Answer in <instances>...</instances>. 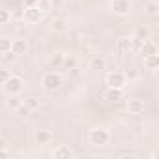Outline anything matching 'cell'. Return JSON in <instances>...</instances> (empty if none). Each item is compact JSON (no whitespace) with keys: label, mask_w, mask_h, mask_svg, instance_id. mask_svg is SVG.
Listing matches in <instances>:
<instances>
[{"label":"cell","mask_w":159,"mask_h":159,"mask_svg":"<svg viewBox=\"0 0 159 159\" xmlns=\"http://www.w3.org/2000/svg\"><path fill=\"white\" fill-rule=\"evenodd\" d=\"M62 62H64V54H62V52H52V54L49 56V66H51V69L62 67Z\"/></svg>","instance_id":"obj_20"},{"label":"cell","mask_w":159,"mask_h":159,"mask_svg":"<svg viewBox=\"0 0 159 159\" xmlns=\"http://www.w3.org/2000/svg\"><path fill=\"white\" fill-rule=\"evenodd\" d=\"M38 0H26V6H36Z\"/></svg>","instance_id":"obj_27"},{"label":"cell","mask_w":159,"mask_h":159,"mask_svg":"<svg viewBox=\"0 0 159 159\" xmlns=\"http://www.w3.org/2000/svg\"><path fill=\"white\" fill-rule=\"evenodd\" d=\"M69 28V23H67V19H64V17H56L52 23H51V30L52 32H66Z\"/></svg>","instance_id":"obj_16"},{"label":"cell","mask_w":159,"mask_h":159,"mask_svg":"<svg viewBox=\"0 0 159 159\" xmlns=\"http://www.w3.org/2000/svg\"><path fill=\"white\" fill-rule=\"evenodd\" d=\"M88 69L90 71H103L107 69V58L101 56V54H96L88 60Z\"/></svg>","instance_id":"obj_10"},{"label":"cell","mask_w":159,"mask_h":159,"mask_svg":"<svg viewBox=\"0 0 159 159\" xmlns=\"http://www.w3.org/2000/svg\"><path fill=\"white\" fill-rule=\"evenodd\" d=\"M125 73V79L131 83V81H137V79L140 77V73H139V69L137 67H131V69H127V71H124Z\"/></svg>","instance_id":"obj_24"},{"label":"cell","mask_w":159,"mask_h":159,"mask_svg":"<svg viewBox=\"0 0 159 159\" xmlns=\"http://www.w3.org/2000/svg\"><path fill=\"white\" fill-rule=\"evenodd\" d=\"M62 67H66V69H75L77 67V58L75 56H66L64 54V62H62Z\"/></svg>","instance_id":"obj_22"},{"label":"cell","mask_w":159,"mask_h":159,"mask_svg":"<svg viewBox=\"0 0 159 159\" xmlns=\"http://www.w3.org/2000/svg\"><path fill=\"white\" fill-rule=\"evenodd\" d=\"M10 21H11V13H10V10L0 8V25H8Z\"/></svg>","instance_id":"obj_25"},{"label":"cell","mask_w":159,"mask_h":159,"mask_svg":"<svg viewBox=\"0 0 159 159\" xmlns=\"http://www.w3.org/2000/svg\"><path fill=\"white\" fill-rule=\"evenodd\" d=\"M116 51H118L120 56H125V54L133 52L131 39H129V38H122V39H118V43H116Z\"/></svg>","instance_id":"obj_13"},{"label":"cell","mask_w":159,"mask_h":159,"mask_svg":"<svg viewBox=\"0 0 159 159\" xmlns=\"http://www.w3.org/2000/svg\"><path fill=\"white\" fill-rule=\"evenodd\" d=\"M75 155V152L67 146V144H60V146H56L54 150H52V157H56V159H69V157H73Z\"/></svg>","instance_id":"obj_12"},{"label":"cell","mask_w":159,"mask_h":159,"mask_svg":"<svg viewBox=\"0 0 159 159\" xmlns=\"http://www.w3.org/2000/svg\"><path fill=\"white\" fill-rule=\"evenodd\" d=\"M105 84H107V88L124 90V88H125V84H127L125 73H124V71H118V69H114V71H109V73L105 75Z\"/></svg>","instance_id":"obj_3"},{"label":"cell","mask_w":159,"mask_h":159,"mask_svg":"<svg viewBox=\"0 0 159 159\" xmlns=\"http://www.w3.org/2000/svg\"><path fill=\"white\" fill-rule=\"evenodd\" d=\"M10 155V150L8 148H0V157H8Z\"/></svg>","instance_id":"obj_26"},{"label":"cell","mask_w":159,"mask_h":159,"mask_svg":"<svg viewBox=\"0 0 159 159\" xmlns=\"http://www.w3.org/2000/svg\"><path fill=\"white\" fill-rule=\"evenodd\" d=\"M41 107V103H39V99H36V98H25L23 101H21V107L15 111V112H19V114H32V112H36L38 109Z\"/></svg>","instance_id":"obj_6"},{"label":"cell","mask_w":159,"mask_h":159,"mask_svg":"<svg viewBox=\"0 0 159 159\" xmlns=\"http://www.w3.org/2000/svg\"><path fill=\"white\" fill-rule=\"evenodd\" d=\"M6 144H8V142H6L4 139H0V148H6Z\"/></svg>","instance_id":"obj_28"},{"label":"cell","mask_w":159,"mask_h":159,"mask_svg":"<svg viewBox=\"0 0 159 159\" xmlns=\"http://www.w3.org/2000/svg\"><path fill=\"white\" fill-rule=\"evenodd\" d=\"M10 51H11V39L0 36V56L6 54V52H10Z\"/></svg>","instance_id":"obj_21"},{"label":"cell","mask_w":159,"mask_h":159,"mask_svg":"<svg viewBox=\"0 0 159 159\" xmlns=\"http://www.w3.org/2000/svg\"><path fill=\"white\" fill-rule=\"evenodd\" d=\"M52 140V133L49 129H36L34 131V142L43 146V144H49Z\"/></svg>","instance_id":"obj_11"},{"label":"cell","mask_w":159,"mask_h":159,"mask_svg":"<svg viewBox=\"0 0 159 159\" xmlns=\"http://www.w3.org/2000/svg\"><path fill=\"white\" fill-rule=\"evenodd\" d=\"M11 52L17 54V56H23L28 52V41L25 38H15L11 39Z\"/></svg>","instance_id":"obj_8"},{"label":"cell","mask_w":159,"mask_h":159,"mask_svg":"<svg viewBox=\"0 0 159 159\" xmlns=\"http://www.w3.org/2000/svg\"><path fill=\"white\" fill-rule=\"evenodd\" d=\"M144 109H146L144 99H140V98H129L127 99V111L131 114H142Z\"/></svg>","instance_id":"obj_9"},{"label":"cell","mask_w":159,"mask_h":159,"mask_svg":"<svg viewBox=\"0 0 159 159\" xmlns=\"http://www.w3.org/2000/svg\"><path fill=\"white\" fill-rule=\"evenodd\" d=\"M21 98H19V94H11V96H8V99H6V109L8 111H17L19 107H21Z\"/></svg>","instance_id":"obj_19"},{"label":"cell","mask_w":159,"mask_h":159,"mask_svg":"<svg viewBox=\"0 0 159 159\" xmlns=\"http://www.w3.org/2000/svg\"><path fill=\"white\" fill-rule=\"evenodd\" d=\"M142 60H144V67L150 69V71H155V69L159 67V54H157V52H155V54L142 56Z\"/></svg>","instance_id":"obj_15"},{"label":"cell","mask_w":159,"mask_h":159,"mask_svg":"<svg viewBox=\"0 0 159 159\" xmlns=\"http://www.w3.org/2000/svg\"><path fill=\"white\" fill-rule=\"evenodd\" d=\"M45 15V10H41L38 4L36 6H26L25 8V21L30 25H38Z\"/></svg>","instance_id":"obj_4"},{"label":"cell","mask_w":159,"mask_h":159,"mask_svg":"<svg viewBox=\"0 0 159 159\" xmlns=\"http://www.w3.org/2000/svg\"><path fill=\"white\" fill-rule=\"evenodd\" d=\"M41 86H43V90H47V92L58 90V88L62 86V75H60L58 71H54V69L43 73V75H41Z\"/></svg>","instance_id":"obj_2"},{"label":"cell","mask_w":159,"mask_h":159,"mask_svg":"<svg viewBox=\"0 0 159 159\" xmlns=\"http://www.w3.org/2000/svg\"><path fill=\"white\" fill-rule=\"evenodd\" d=\"M139 52H140L142 56H148V54H155V52H157V45H155L152 39H146V41H142V45H140Z\"/></svg>","instance_id":"obj_17"},{"label":"cell","mask_w":159,"mask_h":159,"mask_svg":"<svg viewBox=\"0 0 159 159\" xmlns=\"http://www.w3.org/2000/svg\"><path fill=\"white\" fill-rule=\"evenodd\" d=\"M10 77H11V71L8 67H0V86H4Z\"/></svg>","instance_id":"obj_23"},{"label":"cell","mask_w":159,"mask_h":159,"mask_svg":"<svg viewBox=\"0 0 159 159\" xmlns=\"http://www.w3.org/2000/svg\"><path fill=\"white\" fill-rule=\"evenodd\" d=\"M23 88H25V81H23V77H17V75H11V77L8 79V83L4 84V90H6L8 96H11V94H21Z\"/></svg>","instance_id":"obj_5"},{"label":"cell","mask_w":159,"mask_h":159,"mask_svg":"<svg viewBox=\"0 0 159 159\" xmlns=\"http://www.w3.org/2000/svg\"><path fill=\"white\" fill-rule=\"evenodd\" d=\"M111 140V131L105 129V127H94L88 131V142L96 148H101V146H107Z\"/></svg>","instance_id":"obj_1"},{"label":"cell","mask_w":159,"mask_h":159,"mask_svg":"<svg viewBox=\"0 0 159 159\" xmlns=\"http://www.w3.org/2000/svg\"><path fill=\"white\" fill-rule=\"evenodd\" d=\"M144 13L148 17H157L159 15V2L157 0H146L144 2Z\"/></svg>","instance_id":"obj_14"},{"label":"cell","mask_w":159,"mask_h":159,"mask_svg":"<svg viewBox=\"0 0 159 159\" xmlns=\"http://www.w3.org/2000/svg\"><path fill=\"white\" fill-rule=\"evenodd\" d=\"M133 38L139 39V41H146V39H152V32H150V28H146V26H137Z\"/></svg>","instance_id":"obj_18"},{"label":"cell","mask_w":159,"mask_h":159,"mask_svg":"<svg viewBox=\"0 0 159 159\" xmlns=\"http://www.w3.org/2000/svg\"><path fill=\"white\" fill-rule=\"evenodd\" d=\"M111 10H112V13L124 17V15H127L131 11V0H112Z\"/></svg>","instance_id":"obj_7"}]
</instances>
